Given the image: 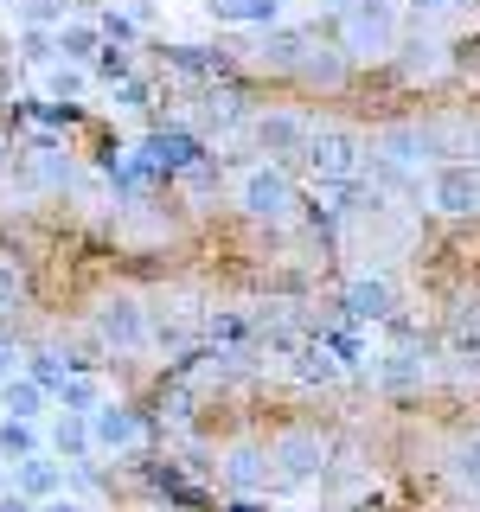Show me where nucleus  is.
Returning a JSON list of instances; mask_svg holds the SVG:
<instances>
[{"mask_svg":"<svg viewBox=\"0 0 480 512\" xmlns=\"http://www.w3.org/2000/svg\"><path fill=\"white\" fill-rule=\"evenodd\" d=\"M308 167L320 186H352L365 173V141L352 135V128H308Z\"/></svg>","mask_w":480,"mask_h":512,"instance_id":"1","label":"nucleus"},{"mask_svg":"<svg viewBox=\"0 0 480 512\" xmlns=\"http://www.w3.org/2000/svg\"><path fill=\"white\" fill-rule=\"evenodd\" d=\"M269 480H282V487H295V480H314L327 468V436L320 429H282L276 442H269Z\"/></svg>","mask_w":480,"mask_h":512,"instance_id":"2","label":"nucleus"},{"mask_svg":"<svg viewBox=\"0 0 480 512\" xmlns=\"http://www.w3.org/2000/svg\"><path fill=\"white\" fill-rule=\"evenodd\" d=\"M237 205H244L250 218H288L295 212V180H288L282 167H250L244 180H237Z\"/></svg>","mask_w":480,"mask_h":512,"instance_id":"3","label":"nucleus"},{"mask_svg":"<svg viewBox=\"0 0 480 512\" xmlns=\"http://www.w3.org/2000/svg\"><path fill=\"white\" fill-rule=\"evenodd\" d=\"M340 39H346L352 58H378L391 45V7L384 0H352L346 20H340Z\"/></svg>","mask_w":480,"mask_h":512,"instance_id":"4","label":"nucleus"},{"mask_svg":"<svg viewBox=\"0 0 480 512\" xmlns=\"http://www.w3.org/2000/svg\"><path fill=\"white\" fill-rule=\"evenodd\" d=\"M429 199L442 205V212H455V218H468V212H480V167H448L429 180Z\"/></svg>","mask_w":480,"mask_h":512,"instance_id":"5","label":"nucleus"},{"mask_svg":"<svg viewBox=\"0 0 480 512\" xmlns=\"http://www.w3.org/2000/svg\"><path fill=\"white\" fill-rule=\"evenodd\" d=\"M84 423H90V448H135L141 442V416L128 404H96Z\"/></svg>","mask_w":480,"mask_h":512,"instance_id":"6","label":"nucleus"},{"mask_svg":"<svg viewBox=\"0 0 480 512\" xmlns=\"http://www.w3.org/2000/svg\"><path fill=\"white\" fill-rule=\"evenodd\" d=\"M256 141H263L269 154H301L308 148V122L288 116V109H269V116H256Z\"/></svg>","mask_w":480,"mask_h":512,"instance_id":"7","label":"nucleus"},{"mask_svg":"<svg viewBox=\"0 0 480 512\" xmlns=\"http://www.w3.org/2000/svg\"><path fill=\"white\" fill-rule=\"evenodd\" d=\"M96 333H103L109 346H141V333H148V314H141L135 301H109V308L96 314Z\"/></svg>","mask_w":480,"mask_h":512,"instance_id":"8","label":"nucleus"},{"mask_svg":"<svg viewBox=\"0 0 480 512\" xmlns=\"http://www.w3.org/2000/svg\"><path fill=\"white\" fill-rule=\"evenodd\" d=\"M52 45L71 64H84V58H96L103 52V26H90V20H58V32H52Z\"/></svg>","mask_w":480,"mask_h":512,"instance_id":"9","label":"nucleus"},{"mask_svg":"<svg viewBox=\"0 0 480 512\" xmlns=\"http://www.w3.org/2000/svg\"><path fill=\"white\" fill-rule=\"evenodd\" d=\"M212 13L224 26H276L282 20V0H212Z\"/></svg>","mask_w":480,"mask_h":512,"instance_id":"10","label":"nucleus"},{"mask_svg":"<svg viewBox=\"0 0 480 512\" xmlns=\"http://www.w3.org/2000/svg\"><path fill=\"white\" fill-rule=\"evenodd\" d=\"M0 404H7V416H20V423H39V416H45V391L32 378H0Z\"/></svg>","mask_w":480,"mask_h":512,"instance_id":"11","label":"nucleus"},{"mask_svg":"<svg viewBox=\"0 0 480 512\" xmlns=\"http://www.w3.org/2000/svg\"><path fill=\"white\" fill-rule=\"evenodd\" d=\"M13 493H26L32 506L52 500V493H58V461H52V455H26V461H20V487H13Z\"/></svg>","mask_w":480,"mask_h":512,"instance_id":"12","label":"nucleus"},{"mask_svg":"<svg viewBox=\"0 0 480 512\" xmlns=\"http://www.w3.org/2000/svg\"><path fill=\"white\" fill-rule=\"evenodd\" d=\"M346 308L359 314V320H384V314H391V288L372 282V276H359V282L346 288Z\"/></svg>","mask_w":480,"mask_h":512,"instance_id":"13","label":"nucleus"},{"mask_svg":"<svg viewBox=\"0 0 480 512\" xmlns=\"http://www.w3.org/2000/svg\"><path fill=\"white\" fill-rule=\"evenodd\" d=\"M96 404H103V384H96V378H64L58 384V410H71V416H90Z\"/></svg>","mask_w":480,"mask_h":512,"instance_id":"14","label":"nucleus"},{"mask_svg":"<svg viewBox=\"0 0 480 512\" xmlns=\"http://www.w3.org/2000/svg\"><path fill=\"white\" fill-rule=\"evenodd\" d=\"M52 448H58V455H71V461H84V455H90V423L64 410V416H58V429H52Z\"/></svg>","mask_w":480,"mask_h":512,"instance_id":"15","label":"nucleus"},{"mask_svg":"<svg viewBox=\"0 0 480 512\" xmlns=\"http://www.w3.org/2000/svg\"><path fill=\"white\" fill-rule=\"evenodd\" d=\"M0 455H7V461H26V455H39V429H32V423H20V416H7V423H0Z\"/></svg>","mask_w":480,"mask_h":512,"instance_id":"16","label":"nucleus"},{"mask_svg":"<svg viewBox=\"0 0 480 512\" xmlns=\"http://www.w3.org/2000/svg\"><path fill=\"white\" fill-rule=\"evenodd\" d=\"M84 90H90V77L77 71V64H58V71L45 77V96H52V103H77Z\"/></svg>","mask_w":480,"mask_h":512,"instance_id":"17","label":"nucleus"},{"mask_svg":"<svg viewBox=\"0 0 480 512\" xmlns=\"http://www.w3.org/2000/svg\"><path fill=\"white\" fill-rule=\"evenodd\" d=\"M90 64H96V77H103V84H128V77H135V58H128L122 45H103Z\"/></svg>","mask_w":480,"mask_h":512,"instance_id":"18","label":"nucleus"},{"mask_svg":"<svg viewBox=\"0 0 480 512\" xmlns=\"http://www.w3.org/2000/svg\"><path fill=\"white\" fill-rule=\"evenodd\" d=\"M64 378H71V359H58V352H39V359H32V384H39V391H58Z\"/></svg>","mask_w":480,"mask_h":512,"instance_id":"19","label":"nucleus"},{"mask_svg":"<svg viewBox=\"0 0 480 512\" xmlns=\"http://www.w3.org/2000/svg\"><path fill=\"white\" fill-rule=\"evenodd\" d=\"M20 13H26V26H58L64 20V0H26Z\"/></svg>","mask_w":480,"mask_h":512,"instance_id":"20","label":"nucleus"},{"mask_svg":"<svg viewBox=\"0 0 480 512\" xmlns=\"http://www.w3.org/2000/svg\"><path fill=\"white\" fill-rule=\"evenodd\" d=\"M20 295H26L20 269H13V263H0V314H7V308H13V301H20Z\"/></svg>","mask_w":480,"mask_h":512,"instance_id":"21","label":"nucleus"},{"mask_svg":"<svg viewBox=\"0 0 480 512\" xmlns=\"http://www.w3.org/2000/svg\"><path fill=\"white\" fill-rule=\"evenodd\" d=\"M384 378H391V384H410V378H416V365L404 359V352H391V365H384Z\"/></svg>","mask_w":480,"mask_h":512,"instance_id":"22","label":"nucleus"},{"mask_svg":"<svg viewBox=\"0 0 480 512\" xmlns=\"http://www.w3.org/2000/svg\"><path fill=\"white\" fill-rule=\"evenodd\" d=\"M13 372H20V346L0 333V378H13Z\"/></svg>","mask_w":480,"mask_h":512,"instance_id":"23","label":"nucleus"},{"mask_svg":"<svg viewBox=\"0 0 480 512\" xmlns=\"http://www.w3.org/2000/svg\"><path fill=\"white\" fill-rule=\"evenodd\" d=\"M32 512H90V506H84V500H64V493H52V500H39Z\"/></svg>","mask_w":480,"mask_h":512,"instance_id":"24","label":"nucleus"},{"mask_svg":"<svg viewBox=\"0 0 480 512\" xmlns=\"http://www.w3.org/2000/svg\"><path fill=\"white\" fill-rule=\"evenodd\" d=\"M0 512H32V500L26 493H0Z\"/></svg>","mask_w":480,"mask_h":512,"instance_id":"25","label":"nucleus"},{"mask_svg":"<svg viewBox=\"0 0 480 512\" xmlns=\"http://www.w3.org/2000/svg\"><path fill=\"white\" fill-rule=\"evenodd\" d=\"M423 7H429V13H442V7H461V0H423Z\"/></svg>","mask_w":480,"mask_h":512,"instance_id":"26","label":"nucleus"},{"mask_svg":"<svg viewBox=\"0 0 480 512\" xmlns=\"http://www.w3.org/2000/svg\"><path fill=\"white\" fill-rule=\"evenodd\" d=\"M0 493H7V474H0Z\"/></svg>","mask_w":480,"mask_h":512,"instance_id":"27","label":"nucleus"},{"mask_svg":"<svg viewBox=\"0 0 480 512\" xmlns=\"http://www.w3.org/2000/svg\"><path fill=\"white\" fill-rule=\"evenodd\" d=\"M474 154H480V135H474Z\"/></svg>","mask_w":480,"mask_h":512,"instance_id":"28","label":"nucleus"}]
</instances>
